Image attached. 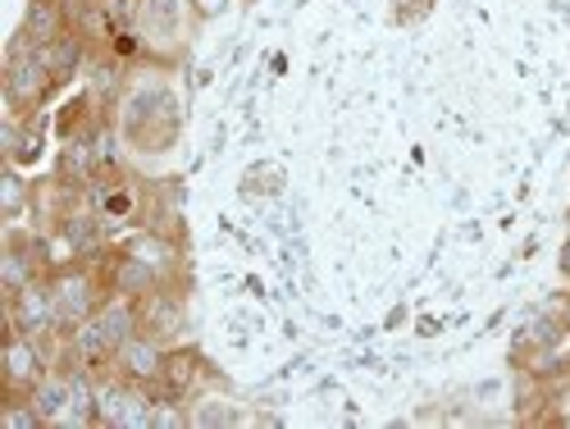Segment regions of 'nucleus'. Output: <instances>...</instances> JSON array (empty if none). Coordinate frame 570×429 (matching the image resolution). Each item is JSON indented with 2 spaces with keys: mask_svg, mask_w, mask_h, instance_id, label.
I'll return each mask as SVG.
<instances>
[{
  "mask_svg": "<svg viewBox=\"0 0 570 429\" xmlns=\"http://www.w3.org/2000/svg\"><path fill=\"white\" fill-rule=\"evenodd\" d=\"M69 28V19H65V0H28V10H23V23H19V32H23V41L28 46H51L60 32Z\"/></svg>",
  "mask_w": 570,
  "mask_h": 429,
  "instance_id": "11",
  "label": "nucleus"
},
{
  "mask_svg": "<svg viewBox=\"0 0 570 429\" xmlns=\"http://www.w3.org/2000/svg\"><path fill=\"white\" fill-rule=\"evenodd\" d=\"M115 128L141 156H165L174 152V142L183 133V106L165 82H132L119 106H115Z\"/></svg>",
  "mask_w": 570,
  "mask_h": 429,
  "instance_id": "1",
  "label": "nucleus"
},
{
  "mask_svg": "<svg viewBox=\"0 0 570 429\" xmlns=\"http://www.w3.org/2000/svg\"><path fill=\"white\" fill-rule=\"evenodd\" d=\"M106 279H110V293L132 298V302H141V298L156 293L160 283H165V274H160L156 265L137 261V256H128V252H119V247H110V256H106Z\"/></svg>",
  "mask_w": 570,
  "mask_h": 429,
  "instance_id": "8",
  "label": "nucleus"
},
{
  "mask_svg": "<svg viewBox=\"0 0 570 429\" xmlns=\"http://www.w3.org/2000/svg\"><path fill=\"white\" fill-rule=\"evenodd\" d=\"M41 51H46V65H51V74L60 78V87L73 82L78 74H87L91 60H97V46H91L82 32H73V28H65L51 46H41Z\"/></svg>",
  "mask_w": 570,
  "mask_h": 429,
  "instance_id": "10",
  "label": "nucleus"
},
{
  "mask_svg": "<svg viewBox=\"0 0 570 429\" xmlns=\"http://www.w3.org/2000/svg\"><path fill=\"white\" fill-rule=\"evenodd\" d=\"M557 274L570 283V233H566V243H561V252H557Z\"/></svg>",
  "mask_w": 570,
  "mask_h": 429,
  "instance_id": "16",
  "label": "nucleus"
},
{
  "mask_svg": "<svg viewBox=\"0 0 570 429\" xmlns=\"http://www.w3.org/2000/svg\"><path fill=\"white\" fill-rule=\"evenodd\" d=\"M202 14H197V0H141L137 6V37H141V51H147L156 65H178L183 51L193 46Z\"/></svg>",
  "mask_w": 570,
  "mask_h": 429,
  "instance_id": "3",
  "label": "nucleus"
},
{
  "mask_svg": "<svg viewBox=\"0 0 570 429\" xmlns=\"http://www.w3.org/2000/svg\"><path fill=\"white\" fill-rule=\"evenodd\" d=\"M0 425H10V429H41L46 420L37 416V407L28 398H6V402H0Z\"/></svg>",
  "mask_w": 570,
  "mask_h": 429,
  "instance_id": "15",
  "label": "nucleus"
},
{
  "mask_svg": "<svg viewBox=\"0 0 570 429\" xmlns=\"http://www.w3.org/2000/svg\"><path fill=\"white\" fill-rule=\"evenodd\" d=\"M206 379H210V365H206L202 348H193V343H174V348L165 352L160 389H165L169 398H183V402H193V398L202 393V384H206Z\"/></svg>",
  "mask_w": 570,
  "mask_h": 429,
  "instance_id": "7",
  "label": "nucleus"
},
{
  "mask_svg": "<svg viewBox=\"0 0 570 429\" xmlns=\"http://www.w3.org/2000/svg\"><path fill=\"white\" fill-rule=\"evenodd\" d=\"M165 343L147 339V333H132V339L119 348L115 370L128 379V384H160V370H165Z\"/></svg>",
  "mask_w": 570,
  "mask_h": 429,
  "instance_id": "9",
  "label": "nucleus"
},
{
  "mask_svg": "<svg viewBox=\"0 0 570 429\" xmlns=\"http://www.w3.org/2000/svg\"><path fill=\"white\" fill-rule=\"evenodd\" d=\"M137 315H141V333L165 348L183 343V333H187V293L178 289V279L160 283L156 293H147L137 302Z\"/></svg>",
  "mask_w": 570,
  "mask_h": 429,
  "instance_id": "5",
  "label": "nucleus"
},
{
  "mask_svg": "<svg viewBox=\"0 0 570 429\" xmlns=\"http://www.w3.org/2000/svg\"><path fill=\"white\" fill-rule=\"evenodd\" d=\"M561 324H566V333H570V293L561 298Z\"/></svg>",
  "mask_w": 570,
  "mask_h": 429,
  "instance_id": "17",
  "label": "nucleus"
},
{
  "mask_svg": "<svg viewBox=\"0 0 570 429\" xmlns=\"http://www.w3.org/2000/svg\"><path fill=\"white\" fill-rule=\"evenodd\" d=\"M32 193H37V183H28L19 165H6V174H0V220L19 224L32 211Z\"/></svg>",
  "mask_w": 570,
  "mask_h": 429,
  "instance_id": "14",
  "label": "nucleus"
},
{
  "mask_svg": "<svg viewBox=\"0 0 570 429\" xmlns=\"http://www.w3.org/2000/svg\"><path fill=\"white\" fill-rule=\"evenodd\" d=\"M69 393H73L69 374H65V370H46L37 384L28 389V402L37 407V416H41L46 425H60V416L69 411Z\"/></svg>",
  "mask_w": 570,
  "mask_h": 429,
  "instance_id": "12",
  "label": "nucleus"
},
{
  "mask_svg": "<svg viewBox=\"0 0 570 429\" xmlns=\"http://www.w3.org/2000/svg\"><path fill=\"white\" fill-rule=\"evenodd\" d=\"M0 91H6V115L32 119L60 91V78L51 74V65H46V51H6Z\"/></svg>",
  "mask_w": 570,
  "mask_h": 429,
  "instance_id": "4",
  "label": "nucleus"
},
{
  "mask_svg": "<svg viewBox=\"0 0 570 429\" xmlns=\"http://www.w3.org/2000/svg\"><path fill=\"white\" fill-rule=\"evenodd\" d=\"M187 411H193V425L197 429H233V425H243V407H237L233 398L224 393H197L193 402H187Z\"/></svg>",
  "mask_w": 570,
  "mask_h": 429,
  "instance_id": "13",
  "label": "nucleus"
},
{
  "mask_svg": "<svg viewBox=\"0 0 570 429\" xmlns=\"http://www.w3.org/2000/svg\"><path fill=\"white\" fill-rule=\"evenodd\" d=\"M6 324L14 333H32V339L56 333V293H51V279H32V283H23V289L6 293Z\"/></svg>",
  "mask_w": 570,
  "mask_h": 429,
  "instance_id": "6",
  "label": "nucleus"
},
{
  "mask_svg": "<svg viewBox=\"0 0 570 429\" xmlns=\"http://www.w3.org/2000/svg\"><path fill=\"white\" fill-rule=\"evenodd\" d=\"M106 256L101 261H69L56 270L51 293H56V333L60 339H73V333L115 298L110 279H106Z\"/></svg>",
  "mask_w": 570,
  "mask_h": 429,
  "instance_id": "2",
  "label": "nucleus"
}]
</instances>
